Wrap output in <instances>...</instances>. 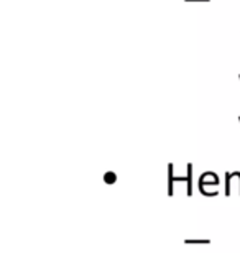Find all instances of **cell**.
Returning <instances> with one entry per match:
<instances>
[{
  "mask_svg": "<svg viewBox=\"0 0 240 253\" xmlns=\"http://www.w3.org/2000/svg\"><path fill=\"white\" fill-rule=\"evenodd\" d=\"M186 244H211L209 240H186Z\"/></svg>",
  "mask_w": 240,
  "mask_h": 253,
  "instance_id": "obj_4",
  "label": "cell"
},
{
  "mask_svg": "<svg viewBox=\"0 0 240 253\" xmlns=\"http://www.w3.org/2000/svg\"><path fill=\"white\" fill-rule=\"evenodd\" d=\"M115 179H117L115 173H105V174H104V181H105L107 184H114V183H115Z\"/></svg>",
  "mask_w": 240,
  "mask_h": 253,
  "instance_id": "obj_3",
  "label": "cell"
},
{
  "mask_svg": "<svg viewBox=\"0 0 240 253\" xmlns=\"http://www.w3.org/2000/svg\"><path fill=\"white\" fill-rule=\"evenodd\" d=\"M168 176H170V184H168V196H173V183H175V181H185V178H173V165H168Z\"/></svg>",
  "mask_w": 240,
  "mask_h": 253,
  "instance_id": "obj_1",
  "label": "cell"
},
{
  "mask_svg": "<svg viewBox=\"0 0 240 253\" xmlns=\"http://www.w3.org/2000/svg\"><path fill=\"white\" fill-rule=\"evenodd\" d=\"M186 2H209V0H186Z\"/></svg>",
  "mask_w": 240,
  "mask_h": 253,
  "instance_id": "obj_5",
  "label": "cell"
},
{
  "mask_svg": "<svg viewBox=\"0 0 240 253\" xmlns=\"http://www.w3.org/2000/svg\"><path fill=\"white\" fill-rule=\"evenodd\" d=\"M191 173H192V165H188V178H186V183H188V196L192 194V186H191Z\"/></svg>",
  "mask_w": 240,
  "mask_h": 253,
  "instance_id": "obj_2",
  "label": "cell"
}]
</instances>
